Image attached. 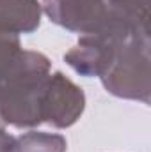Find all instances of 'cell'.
I'll list each match as a JSON object with an SVG mask.
<instances>
[{
	"label": "cell",
	"instance_id": "cell-3",
	"mask_svg": "<svg viewBox=\"0 0 151 152\" xmlns=\"http://www.w3.org/2000/svg\"><path fill=\"white\" fill-rule=\"evenodd\" d=\"M85 108V94L61 71L50 73L41 101V122L57 129L71 127Z\"/></svg>",
	"mask_w": 151,
	"mask_h": 152
},
{
	"label": "cell",
	"instance_id": "cell-5",
	"mask_svg": "<svg viewBox=\"0 0 151 152\" xmlns=\"http://www.w3.org/2000/svg\"><path fill=\"white\" fill-rule=\"evenodd\" d=\"M39 0H0V34H32L41 25Z\"/></svg>",
	"mask_w": 151,
	"mask_h": 152
},
{
	"label": "cell",
	"instance_id": "cell-2",
	"mask_svg": "<svg viewBox=\"0 0 151 152\" xmlns=\"http://www.w3.org/2000/svg\"><path fill=\"white\" fill-rule=\"evenodd\" d=\"M151 41L132 37L117 46L101 83L107 92L121 99L150 103L151 94Z\"/></svg>",
	"mask_w": 151,
	"mask_h": 152
},
{
	"label": "cell",
	"instance_id": "cell-7",
	"mask_svg": "<svg viewBox=\"0 0 151 152\" xmlns=\"http://www.w3.org/2000/svg\"><path fill=\"white\" fill-rule=\"evenodd\" d=\"M25 50L21 48L20 36H13V34H0V96L4 90L5 81L9 80V76L14 73V69L18 67V64L23 58ZM5 124L0 117V131H5Z\"/></svg>",
	"mask_w": 151,
	"mask_h": 152
},
{
	"label": "cell",
	"instance_id": "cell-4",
	"mask_svg": "<svg viewBox=\"0 0 151 152\" xmlns=\"http://www.w3.org/2000/svg\"><path fill=\"white\" fill-rule=\"evenodd\" d=\"M41 9L55 25L80 36L100 28L105 20V0H43Z\"/></svg>",
	"mask_w": 151,
	"mask_h": 152
},
{
	"label": "cell",
	"instance_id": "cell-6",
	"mask_svg": "<svg viewBox=\"0 0 151 152\" xmlns=\"http://www.w3.org/2000/svg\"><path fill=\"white\" fill-rule=\"evenodd\" d=\"M105 18L135 36H150V0H105Z\"/></svg>",
	"mask_w": 151,
	"mask_h": 152
},
{
	"label": "cell",
	"instance_id": "cell-1",
	"mask_svg": "<svg viewBox=\"0 0 151 152\" xmlns=\"http://www.w3.org/2000/svg\"><path fill=\"white\" fill-rule=\"evenodd\" d=\"M52 64L46 55L25 50L0 96V117L5 126L32 129L41 122V101Z\"/></svg>",
	"mask_w": 151,
	"mask_h": 152
},
{
	"label": "cell",
	"instance_id": "cell-9",
	"mask_svg": "<svg viewBox=\"0 0 151 152\" xmlns=\"http://www.w3.org/2000/svg\"><path fill=\"white\" fill-rule=\"evenodd\" d=\"M0 152H18L16 138L5 131H0Z\"/></svg>",
	"mask_w": 151,
	"mask_h": 152
},
{
	"label": "cell",
	"instance_id": "cell-8",
	"mask_svg": "<svg viewBox=\"0 0 151 152\" xmlns=\"http://www.w3.org/2000/svg\"><path fill=\"white\" fill-rule=\"evenodd\" d=\"M18 152H66L68 143L62 134L29 131L16 138Z\"/></svg>",
	"mask_w": 151,
	"mask_h": 152
}]
</instances>
